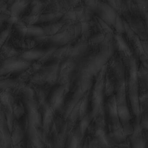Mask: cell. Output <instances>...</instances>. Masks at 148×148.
<instances>
[{
	"instance_id": "cell-1",
	"label": "cell",
	"mask_w": 148,
	"mask_h": 148,
	"mask_svg": "<svg viewBox=\"0 0 148 148\" xmlns=\"http://www.w3.org/2000/svg\"><path fill=\"white\" fill-rule=\"evenodd\" d=\"M15 24L17 30L23 35L36 36L56 33L63 28V26H65L66 23L61 19L58 21L43 27L34 24H27L20 21Z\"/></svg>"
},
{
	"instance_id": "cell-2",
	"label": "cell",
	"mask_w": 148,
	"mask_h": 148,
	"mask_svg": "<svg viewBox=\"0 0 148 148\" xmlns=\"http://www.w3.org/2000/svg\"><path fill=\"white\" fill-rule=\"evenodd\" d=\"M31 0H12V2L5 13L9 22L15 23L19 21L21 15L30 5Z\"/></svg>"
},
{
	"instance_id": "cell-3",
	"label": "cell",
	"mask_w": 148,
	"mask_h": 148,
	"mask_svg": "<svg viewBox=\"0 0 148 148\" xmlns=\"http://www.w3.org/2000/svg\"><path fill=\"white\" fill-rule=\"evenodd\" d=\"M45 3L42 0H32L30 3V10L29 14L23 18V22L29 24L37 23L40 16L43 11Z\"/></svg>"
},
{
	"instance_id": "cell-4",
	"label": "cell",
	"mask_w": 148,
	"mask_h": 148,
	"mask_svg": "<svg viewBox=\"0 0 148 148\" xmlns=\"http://www.w3.org/2000/svg\"><path fill=\"white\" fill-rule=\"evenodd\" d=\"M117 111L118 116L123 121H126L130 119V113L127 107L125 106L119 107Z\"/></svg>"
},
{
	"instance_id": "cell-5",
	"label": "cell",
	"mask_w": 148,
	"mask_h": 148,
	"mask_svg": "<svg viewBox=\"0 0 148 148\" xmlns=\"http://www.w3.org/2000/svg\"><path fill=\"white\" fill-rule=\"evenodd\" d=\"M82 1L86 7H91L93 5V0H81Z\"/></svg>"
},
{
	"instance_id": "cell-6",
	"label": "cell",
	"mask_w": 148,
	"mask_h": 148,
	"mask_svg": "<svg viewBox=\"0 0 148 148\" xmlns=\"http://www.w3.org/2000/svg\"><path fill=\"white\" fill-rule=\"evenodd\" d=\"M143 125L144 127L148 129V119L145 120L143 123Z\"/></svg>"
},
{
	"instance_id": "cell-7",
	"label": "cell",
	"mask_w": 148,
	"mask_h": 148,
	"mask_svg": "<svg viewBox=\"0 0 148 148\" xmlns=\"http://www.w3.org/2000/svg\"><path fill=\"white\" fill-rule=\"evenodd\" d=\"M45 3H47V4H49L52 0H42Z\"/></svg>"
},
{
	"instance_id": "cell-8",
	"label": "cell",
	"mask_w": 148,
	"mask_h": 148,
	"mask_svg": "<svg viewBox=\"0 0 148 148\" xmlns=\"http://www.w3.org/2000/svg\"><path fill=\"white\" fill-rule=\"evenodd\" d=\"M12 1V0H1V1H2L6 3H8V2L10 1Z\"/></svg>"
}]
</instances>
